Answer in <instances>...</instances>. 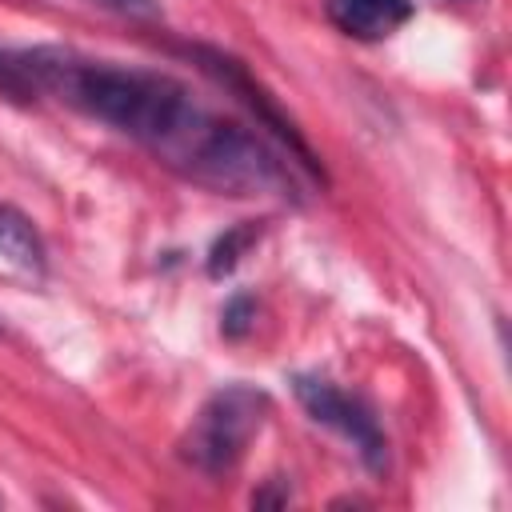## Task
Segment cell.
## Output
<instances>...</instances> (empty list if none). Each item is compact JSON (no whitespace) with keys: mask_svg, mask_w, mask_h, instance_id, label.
I'll use <instances>...</instances> for the list:
<instances>
[{"mask_svg":"<svg viewBox=\"0 0 512 512\" xmlns=\"http://www.w3.org/2000/svg\"><path fill=\"white\" fill-rule=\"evenodd\" d=\"M324 16L344 36L376 44V40H388L392 32H400L416 16V4L412 0H324Z\"/></svg>","mask_w":512,"mask_h":512,"instance_id":"5b68a950","label":"cell"},{"mask_svg":"<svg viewBox=\"0 0 512 512\" xmlns=\"http://www.w3.org/2000/svg\"><path fill=\"white\" fill-rule=\"evenodd\" d=\"M0 92L12 100L52 96L56 104L136 140L164 168L216 196H272L300 204L288 156L248 124L204 108L192 88L168 72L56 44L0 48Z\"/></svg>","mask_w":512,"mask_h":512,"instance_id":"6da1fadb","label":"cell"},{"mask_svg":"<svg viewBox=\"0 0 512 512\" xmlns=\"http://www.w3.org/2000/svg\"><path fill=\"white\" fill-rule=\"evenodd\" d=\"M100 8H112L120 16H136V20H156L160 16V4L156 0H92Z\"/></svg>","mask_w":512,"mask_h":512,"instance_id":"9c48e42d","label":"cell"},{"mask_svg":"<svg viewBox=\"0 0 512 512\" xmlns=\"http://www.w3.org/2000/svg\"><path fill=\"white\" fill-rule=\"evenodd\" d=\"M252 320H256V300H252L248 292H236V296L224 304V312H220V332H224L228 340H244V336L252 332Z\"/></svg>","mask_w":512,"mask_h":512,"instance_id":"ba28073f","label":"cell"},{"mask_svg":"<svg viewBox=\"0 0 512 512\" xmlns=\"http://www.w3.org/2000/svg\"><path fill=\"white\" fill-rule=\"evenodd\" d=\"M256 236H260V224H252V220H244V224L228 228V232L208 248V276H212V280H220V276L236 272V264H240V260H244V252L256 244Z\"/></svg>","mask_w":512,"mask_h":512,"instance_id":"52a82bcc","label":"cell"},{"mask_svg":"<svg viewBox=\"0 0 512 512\" xmlns=\"http://www.w3.org/2000/svg\"><path fill=\"white\" fill-rule=\"evenodd\" d=\"M0 256L28 276H44V268H48L44 236L32 224V216L20 212L16 204H0Z\"/></svg>","mask_w":512,"mask_h":512,"instance_id":"8992f818","label":"cell"},{"mask_svg":"<svg viewBox=\"0 0 512 512\" xmlns=\"http://www.w3.org/2000/svg\"><path fill=\"white\" fill-rule=\"evenodd\" d=\"M292 392L300 400V408L324 424V428H336L344 440H352L356 456L364 460V468L372 476H384L388 472V436L376 420V412L360 400V396H348L340 392L336 384L320 380V376H292Z\"/></svg>","mask_w":512,"mask_h":512,"instance_id":"277c9868","label":"cell"},{"mask_svg":"<svg viewBox=\"0 0 512 512\" xmlns=\"http://www.w3.org/2000/svg\"><path fill=\"white\" fill-rule=\"evenodd\" d=\"M188 56L196 60V68L204 72V76H212L228 96H236L252 116H256V124L260 128H268L272 136H276V144L284 148V156L288 160H296L308 176H320L324 180V168H320V160H316V152L308 148V140L300 136V128L292 124V116L276 104V96L248 72V64L244 60H236L232 52H224V48H212V44H188Z\"/></svg>","mask_w":512,"mask_h":512,"instance_id":"3957f363","label":"cell"},{"mask_svg":"<svg viewBox=\"0 0 512 512\" xmlns=\"http://www.w3.org/2000/svg\"><path fill=\"white\" fill-rule=\"evenodd\" d=\"M264 416H268V392H260L244 380L216 388L192 416L188 432L180 436V460L204 476L232 472L240 464V456L248 452L252 436L260 432Z\"/></svg>","mask_w":512,"mask_h":512,"instance_id":"7a4b0ae2","label":"cell"}]
</instances>
